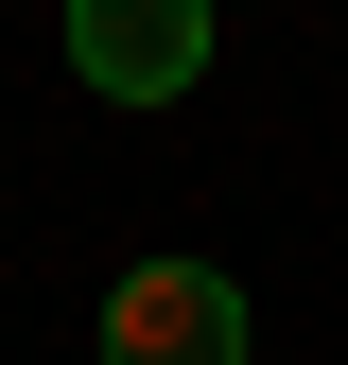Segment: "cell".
<instances>
[{
  "label": "cell",
  "mask_w": 348,
  "mask_h": 365,
  "mask_svg": "<svg viewBox=\"0 0 348 365\" xmlns=\"http://www.w3.org/2000/svg\"><path fill=\"white\" fill-rule=\"evenodd\" d=\"M105 365H244V279L227 261H122L105 279Z\"/></svg>",
  "instance_id": "obj_1"
},
{
  "label": "cell",
  "mask_w": 348,
  "mask_h": 365,
  "mask_svg": "<svg viewBox=\"0 0 348 365\" xmlns=\"http://www.w3.org/2000/svg\"><path fill=\"white\" fill-rule=\"evenodd\" d=\"M70 70L105 105H174L209 70V0H70Z\"/></svg>",
  "instance_id": "obj_2"
}]
</instances>
